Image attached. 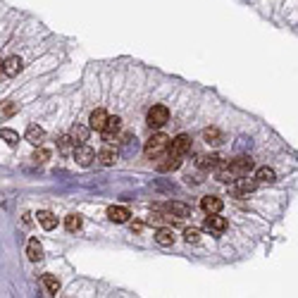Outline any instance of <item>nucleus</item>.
I'll return each instance as SVG.
<instances>
[{
    "label": "nucleus",
    "instance_id": "nucleus-19",
    "mask_svg": "<svg viewBox=\"0 0 298 298\" xmlns=\"http://www.w3.org/2000/svg\"><path fill=\"white\" fill-rule=\"evenodd\" d=\"M43 286H46V291L48 294H57L60 291V279L57 277H53V274H43Z\"/></svg>",
    "mask_w": 298,
    "mask_h": 298
},
{
    "label": "nucleus",
    "instance_id": "nucleus-23",
    "mask_svg": "<svg viewBox=\"0 0 298 298\" xmlns=\"http://www.w3.org/2000/svg\"><path fill=\"white\" fill-rule=\"evenodd\" d=\"M65 227H67V232H79V229H82V217L79 215H67Z\"/></svg>",
    "mask_w": 298,
    "mask_h": 298
},
{
    "label": "nucleus",
    "instance_id": "nucleus-15",
    "mask_svg": "<svg viewBox=\"0 0 298 298\" xmlns=\"http://www.w3.org/2000/svg\"><path fill=\"white\" fill-rule=\"evenodd\" d=\"M36 217H38V224H41L43 229H48V232L57 227V217H55L50 210H38V215Z\"/></svg>",
    "mask_w": 298,
    "mask_h": 298
},
{
    "label": "nucleus",
    "instance_id": "nucleus-30",
    "mask_svg": "<svg viewBox=\"0 0 298 298\" xmlns=\"http://www.w3.org/2000/svg\"><path fill=\"white\" fill-rule=\"evenodd\" d=\"M0 74H2V60H0Z\"/></svg>",
    "mask_w": 298,
    "mask_h": 298
},
{
    "label": "nucleus",
    "instance_id": "nucleus-12",
    "mask_svg": "<svg viewBox=\"0 0 298 298\" xmlns=\"http://www.w3.org/2000/svg\"><path fill=\"white\" fill-rule=\"evenodd\" d=\"M43 138H46V132L38 127V124H29L27 129V141L31 146H41L43 143Z\"/></svg>",
    "mask_w": 298,
    "mask_h": 298
},
{
    "label": "nucleus",
    "instance_id": "nucleus-7",
    "mask_svg": "<svg viewBox=\"0 0 298 298\" xmlns=\"http://www.w3.org/2000/svg\"><path fill=\"white\" fill-rule=\"evenodd\" d=\"M19 72H22V60H19L17 55L2 60V74H5V77H17Z\"/></svg>",
    "mask_w": 298,
    "mask_h": 298
},
{
    "label": "nucleus",
    "instance_id": "nucleus-21",
    "mask_svg": "<svg viewBox=\"0 0 298 298\" xmlns=\"http://www.w3.org/2000/svg\"><path fill=\"white\" fill-rule=\"evenodd\" d=\"M98 160H100V163L105 165V167H110V165H115V163H117V153H115L112 148H103V150L98 153Z\"/></svg>",
    "mask_w": 298,
    "mask_h": 298
},
{
    "label": "nucleus",
    "instance_id": "nucleus-16",
    "mask_svg": "<svg viewBox=\"0 0 298 298\" xmlns=\"http://www.w3.org/2000/svg\"><path fill=\"white\" fill-rule=\"evenodd\" d=\"M205 229H210V232H224L227 229V219L224 217H217V213L205 217Z\"/></svg>",
    "mask_w": 298,
    "mask_h": 298
},
{
    "label": "nucleus",
    "instance_id": "nucleus-5",
    "mask_svg": "<svg viewBox=\"0 0 298 298\" xmlns=\"http://www.w3.org/2000/svg\"><path fill=\"white\" fill-rule=\"evenodd\" d=\"M74 158H77V163L82 165V167H88V165L96 160V150L82 143V146H77V148H74Z\"/></svg>",
    "mask_w": 298,
    "mask_h": 298
},
{
    "label": "nucleus",
    "instance_id": "nucleus-20",
    "mask_svg": "<svg viewBox=\"0 0 298 298\" xmlns=\"http://www.w3.org/2000/svg\"><path fill=\"white\" fill-rule=\"evenodd\" d=\"M167 210H169L172 215H177V217H189L191 215V208H189V205H184V203H177V200H174V203H169V205H167Z\"/></svg>",
    "mask_w": 298,
    "mask_h": 298
},
{
    "label": "nucleus",
    "instance_id": "nucleus-14",
    "mask_svg": "<svg viewBox=\"0 0 298 298\" xmlns=\"http://www.w3.org/2000/svg\"><path fill=\"white\" fill-rule=\"evenodd\" d=\"M255 179H258V184H274L277 182V172L272 167H258Z\"/></svg>",
    "mask_w": 298,
    "mask_h": 298
},
{
    "label": "nucleus",
    "instance_id": "nucleus-3",
    "mask_svg": "<svg viewBox=\"0 0 298 298\" xmlns=\"http://www.w3.org/2000/svg\"><path fill=\"white\" fill-rule=\"evenodd\" d=\"M189 150H191V138L186 134H179L174 141H172V143H169V148H167V153L179 155V158H182V155H186Z\"/></svg>",
    "mask_w": 298,
    "mask_h": 298
},
{
    "label": "nucleus",
    "instance_id": "nucleus-29",
    "mask_svg": "<svg viewBox=\"0 0 298 298\" xmlns=\"http://www.w3.org/2000/svg\"><path fill=\"white\" fill-rule=\"evenodd\" d=\"M15 112H17V105H15V103H7L5 108L0 110V115H2V117H10V115H15Z\"/></svg>",
    "mask_w": 298,
    "mask_h": 298
},
{
    "label": "nucleus",
    "instance_id": "nucleus-27",
    "mask_svg": "<svg viewBox=\"0 0 298 298\" xmlns=\"http://www.w3.org/2000/svg\"><path fill=\"white\" fill-rule=\"evenodd\" d=\"M48 158H50V153H48L46 148H38V150L33 153V158H31V160H33L36 165H43L46 160H48Z\"/></svg>",
    "mask_w": 298,
    "mask_h": 298
},
{
    "label": "nucleus",
    "instance_id": "nucleus-4",
    "mask_svg": "<svg viewBox=\"0 0 298 298\" xmlns=\"http://www.w3.org/2000/svg\"><path fill=\"white\" fill-rule=\"evenodd\" d=\"M227 167H229V172H232L234 179H236V177H246V174L253 169V160H250V158H236V160H232Z\"/></svg>",
    "mask_w": 298,
    "mask_h": 298
},
{
    "label": "nucleus",
    "instance_id": "nucleus-26",
    "mask_svg": "<svg viewBox=\"0 0 298 298\" xmlns=\"http://www.w3.org/2000/svg\"><path fill=\"white\" fill-rule=\"evenodd\" d=\"M72 138H74V143H77V141H86V138H88V129H86V127H79V124H77V127H74V129H72Z\"/></svg>",
    "mask_w": 298,
    "mask_h": 298
},
{
    "label": "nucleus",
    "instance_id": "nucleus-24",
    "mask_svg": "<svg viewBox=\"0 0 298 298\" xmlns=\"http://www.w3.org/2000/svg\"><path fill=\"white\" fill-rule=\"evenodd\" d=\"M0 138H5L7 146H17L19 143V134L12 132V129H0Z\"/></svg>",
    "mask_w": 298,
    "mask_h": 298
},
{
    "label": "nucleus",
    "instance_id": "nucleus-28",
    "mask_svg": "<svg viewBox=\"0 0 298 298\" xmlns=\"http://www.w3.org/2000/svg\"><path fill=\"white\" fill-rule=\"evenodd\" d=\"M198 239H200V232L198 229H186L184 232V241L186 244H198Z\"/></svg>",
    "mask_w": 298,
    "mask_h": 298
},
{
    "label": "nucleus",
    "instance_id": "nucleus-9",
    "mask_svg": "<svg viewBox=\"0 0 298 298\" xmlns=\"http://www.w3.org/2000/svg\"><path fill=\"white\" fill-rule=\"evenodd\" d=\"M200 208L208 213V215H219V210H222V198H217V196H205L203 200H200Z\"/></svg>",
    "mask_w": 298,
    "mask_h": 298
},
{
    "label": "nucleus",
    "instance_id": "nucleus-17",
    "mask_svg": "<svg viewBox=\"0 0 298 298\" xmlns=\"http://www.w3.org/2000/svg\"><path fill=\"white\" fill-rule=\"evenodd\" d=\"M179 165H182V158H179V155H172V153H167L165 163H158V169H160V172H169V169H177Z\"/></svg>",
    "mask_w": 298,
    "mask_h": 298
},
{
    "label": "nucleus",
    "instance_id": "nucleus-22",
    "mask_svg": "<svg viewBox=\"0 0 298 298\" xmlns=\"http://www.w3.org/2000/svg\"><path fill=\"white\" fill-rule=\"evenodd\" d=\"M57 146H60V150H62V153H69V150H74V148H77V143H74V138H72V136H60Z\"/></svg>",
    "mask_w": 298,
    "mask_h": 298
},
{
    "label": "nucleus",
    "instance_id": "nucleus-6",
    "mask_svg": "<svg viewBox=\"0 0 298 298\" xmlns=\"http://www.w3.org/2000/svg\"><path fill=\"white\" fill-rule=\"evenodd\" d=\"M236 184L232 186V193L234 196H244V193H250V191H255V186H258V182H253V179H246V177H236L234 179Z\"/></svg>",
    "mask_w": 298,
    "mask_h": 298
},
{
    "label": "nucleus",
    "instance_id": "nucleus-2",
    "mask_svg": "<svg viewBox=\"0 0 298 298\" xmlns=\"http://www.w3.org/2000/svg\"><path fill=\"white\" fill-rule=\"evenodd\" d=\"M167 119H169V110L165 105H153L148 110V127L150 129H158V127L167 124Z\"/></svg>",
    "mask_w": 298,
    "mask_h": 298
},
{
    "label": "nucleus",
    "instance_id": "nucleus-1",
    "mask_svg": "<svg viewBox=\"0 0 298 298\" xmlns=\"http://www.w3.org/2000/svg\"><path fill=\"white\" fill-rule=\"evenodd\" d=\"M167 148H169V136L153 134L150 138H148V143H146L143 153H146V158H150V160H158V158H163L165 153H167Z\"/></svg>",
    "mask_w": 298,
    "mask_h": 298
},
{
    "label": "nucleus",
    "instance_id": "nucleus-11",
    "mask_svg": "<svg viewBox=\"0 0 298 298\" xmlns=\"http://www.w3.org/2000/svg\"><path fill=\"white\" fill-rule=\"evenodd\" d=\"M88 122H91V129L103 132V129H105V122H108V112H105V110H93Z\"/></svg>",
    "mask_w": 298,
    "mask_h": 298
},
{
    "label": "nucleus",
    "instance_id": "nucleus-10",
    "mask_svg": "<svg viewBox=\"0 0 298 298\" xmlns=\"http://www.w3.org/2000/svg\"><path fill=\"white\" fill-rule=\"evenodd\" d=\"M119 129H122V119H119V117H108V122H105V129H103V136H105V141H112L115 136L119 134Z\"/></svg>",
    "mask_w": 298,
    "mask_h": 298
},
{
    "label": "nucleus",
    "instance_id": "nucleus-13",
    "mask_svg": "<svg viewBox=\"0 0 298 298\" xmlns=\"http://www.w3.org/2000/svg\"><path fill=\"white\" fill-rule=\"evenodd\" d=\"M27 255H29V260H31V263H38V260L43 258V246L38 244V239H29Z\"/></svg>",
    "mask_w": 298,
    "mask_h": 298
},
{
    "label": "nucleus",
    "instance_id": "nucleus-8",
    "mask_svg": "<svg viewBox=\"0 0 298 298\" xmlns=\"http://www.w3.org/2000/svg\"><path fill=\"white\" fill-rule=\"evenodd\" d=\"M129 210L127 208H122V205H112L108 210V219L110 222H115V224H124V222H129Z\"/></svg>",
    "mask_w": 298,
    "mask_h": 298
},
{
    "label": "nucleus",
    "instance_id": "nucleus-25",
    "mask_svg": "<svg viewBox=\"0 0 298 298\" xmlns=\"http://www.w3.org/2000/svg\"><path fill=\"white\" fill-rule=\"evenodd\" d=\"M203 136H205V141H208V143H222V134H219V129H215V127H213V129H205V132H203Z\"/></svg>",
    "mask_w": 298,
    "mask_h": 298
},
{
    "label": "nucleus",
    "instance_id": "nucleus-18",
    "mask_svg": "<svg viewBox=\"0 0 298 298\" xmlns=\"http://www.w3.org/2000/svg\"><path fill=\"white\" fill-rule=\"evenodd\" d=\"M155 241H158V244L160 246H172L174 244V234H172V229H158V232H155Z\"/></svg>",
    "mask_w": 298,
    "mask_h": 298
}]
</instances>
